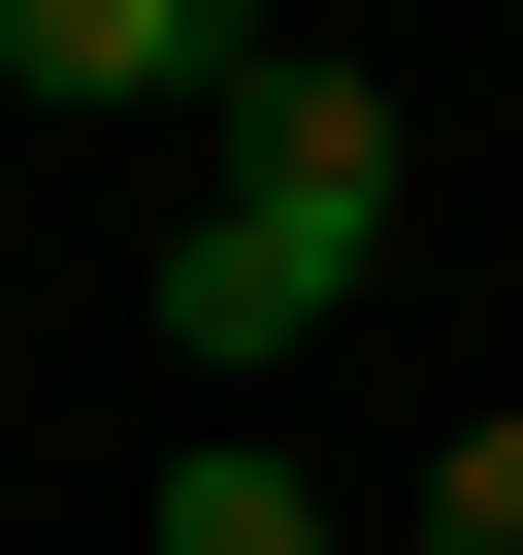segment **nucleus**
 Here are the masks:
<instances>
[{
  "label": "nucleus",
  "instance_id": "1",
  "mask_svg": "<svg viewBox=\"0 0 523 555\" xmlns=\"http://www.w3.org/2000/svg\"><path fill=\"white\" fill-rule=\"evenodd\" d=\"M360 261H393V99L262 34V66H229V196L164 229V360H295Z\"/></svg>",
  "mask_w": 523,
  "mask_h": 555
},
{
  "label": "nucleus",
  "instance_id": "2",
  "mask_svg": "<svg viewBox=\"0 0 523 555\" xmlns=\"http://www.w3.org/2000/svg\"><path fill=\"white\" fill-rule=\"evenodd\" d=\"M229 0H0V99H229Z\"/></svg>",
  "mask_w": 523,
  "mask_h": 555
},
{
  "label": "nucleus",
  "instance_id": "3",
  "mask_svg": "<svg viewBox=\"0 0 523 555\" xmlns=\"http://www.w3.org/2000/svg\"><path fill=\"white\" fill-rule=\"evenodd\" d=\"M164 555H328V490L295 457H164Z\"/></svg>",
  "mask_w": 523,
  "mask_h": 555
},
{
  "label": "nucleus",
  "instance_id": "4",
  "mask_svg": "<svg viewBox=\"0 0 523 555\" xmlns=\"http://www.w3.org/2000/svg\"><path fill=\"white\" fill-rule=\"evenodd\" d=\"M425 555H523V425H458V490H425Z\"/></svg>",
  "mask_w": 523,
  "mask_h": 555
}]
</instances>
